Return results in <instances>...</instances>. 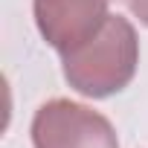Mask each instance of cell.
Segmentation results:
<instances>
[{
  "label": "cell",
  "instance_id": "6da1fadb",
  "mask_svg": "<svg viewBox=\"0 0 148 148\" xmlns=\"http://www.w3.org/2000/svg\"><path fill=\"white\" fill-rule=\"evenodd\" d=\"M136 61L139 44L134 26L125 18L110 15L90 41L73 52H64V76L79 93L105 99L110 93H119L134 79Z\"/></svg>",
  "mask_w": 148,
  "mask_h": 148
},
{
  "label": "cell",
  "instance_id": "7a4b0ae2",
  "mask_svg": "<svg viewBox=\"0 0 148 148\" xmlns=\"http://www.w3.org/2000/svg\"><path fill=\"white\" fill-rule=\"evenodd\" d=\"M35 148H119L113 125L70 99L47 102L32 119Z\"/></svg>",
  "mask_w": 148,
  "mask_h": 148
},
{
  "label": "cell",
  "instance_id": "3957f363",
  "mask_svg": "<svg viewBox=\"0 0 148 148\" xmlns=\"http://www.w3.org/2000/svg\"><path fill=\"white\" fill-rule=\"evenodd\" d=\"M108 18V0H35L38 29L61 55L90 41Z\"/></svg>",
  "mask_w": 148,
  "mask_h": 148
},
{
  "label": "cell",
  "instance_id": "277c9868",
  "mask_svg": "<svg viewBox=\"0 0 148 148\" xmlns=\"http://www.w3.org/2000/svg\"><path fill=\"white\" fill-rule=\"evenodd\" d=\"M125 6H128L142 23H148V0H125Z\"/></svg>",
  "mask_w": 148,
  "mask_h": 148
}]
</instances>
